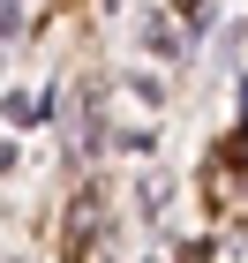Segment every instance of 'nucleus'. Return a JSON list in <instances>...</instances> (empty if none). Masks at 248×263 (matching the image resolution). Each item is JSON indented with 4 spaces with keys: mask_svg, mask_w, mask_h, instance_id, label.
<instances>
[{
    "mask_svg": "<svg viewBox=\"0 0 248 263\" xmlns=\"http://www.w3.org/2000/svg\"><path fill=\"white\" fill-rule=\"evenodd\" d=\"M188 8H196V0H188Z\"/></svg>",
    "mask_w": 248,
    "mask_h": 263,
    "instance_id": "f257e3e1",
    "label": "nucleus"
}]
</instances>
